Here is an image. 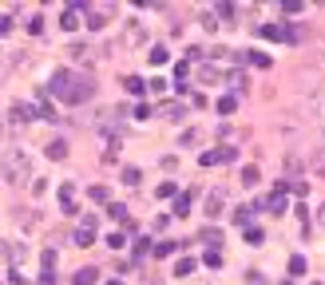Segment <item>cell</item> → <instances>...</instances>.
I'll list each match as a JSON object with an SVG mask.
<instances>
[{
	"mask_svg": "<svg viewBox=\"0 0 325 285\" xmlns=\"http://www.w3.org/2000/svg\"><path fill=\"white\" fill-rule=\"evenodd\" d=\"M52 95L60 103H88V99L96 95V83H92V75H84V71L60 67L52 75Z\"/></svg>",
	"mask_w": 325,
	"mask_h": 285,
	"instance_id": "6da1fadb",
	"label": "cell"
},
{
	"mask_svg": "<svg viewBox=\"0 0 325 285\" xmlns=\"http://www.w3.org/2000/svg\"><path fill=\"white\" fill-rule=\"evenodd\" d=\"M0 174H4L12 186H20V182L32 174V159H28L20 147H8V151L0 155Z\"/></svg>",
	"mask_w": 325,
	"mask_h": 285,
	"instance_id": "7a4b0ae2",
	"label": "cell"
},
{
	"mask_svg": "<svg viewBox=\"0 0 325 285\" xmlns=\"http://www.w3.org/2000/svg\"><path fill=\"white\" fill-rule=\"evenodd\" d=\"M234 159H238V151H234V147H218V151L198 155V167H218V163H234Z\"/></svg>",
	"mask_w": 325,
	"mask_h": 285,
	"instance_id": "3957f363",
	"label": "cell"
},
{
	"mask_svg": "<svg viewBox=\"0 0 325 285\" xmlns=\"http://www.w3.org/2000/svg\"><path fill=\"white\" fill-rule=\"evenodd\" d=\"M206 218H222L226 214V190H210L206 194V210H202Z\"/></svg>",
	"mask_w": 325,
	"mask_h": 285,
	"instance_id": "277c9868",
	"label": "cell"
},
{
	"mask_svg": "<svg viewBox=\"0 0 325 285\" xmlns=\"http://www.w3.org/2000/svg\"><path fill=\"white\" fill-rule=\"evenodd\" d=\"M72 59H76L80 67H92V63H96V48H88V44H72Z\"/></svg>",
	"mask_w": 325,
	"mask_h": 285,
	"instance_id": "5b68a950",
	"label": "cell"
},
{
	"mask_svg": "<svg viewBox=\"0 0 325 285\" xmlns=\"http://www.w3.org/2000/svg\"><path fill=\"white\" fill-rule=\"evenodd\" d=\"M143 40H147V28L131 20V24H127V32H123V44H127V48H135V44H143Z\"/></svg>",
	"mask_w": 325,
	"mask_h": 285,
	"instance_id": "8992f818",
	"label": "cell"
},
{
	"mask_svg": "<svg viewBox=\"0 0 325 285\" xmlns=\"http://www.w3.org/2000/svg\"><path fill=\"white\" fill-rule=\"evenodd\" d=\"M60 206H64V214H76V186L72 182L60 186Z\"/></svg>",
	"mask_w": 325,
	"mask_h": 285,
	"instance_id": "52a82bcc",
	"label": "cell"
},
{
	"mask_svg": "<svg viewBox=\"0 0 325 285\" xmlns=\"http://www.w3.org/2000/svg\"><path fill=\"white\" fill-rule=\"evenodd\" d=\"M108 214L115 218V222H123V230H135V222H131V214H127V206H123V202H111Z\"/></svg>",
	"mask_w": 325,
	"mask_h": 285,
	"instance_id": "ba28073f",
	"label": "cell"
},
{
	"mask_svg": "<svg viewBox=\"0 0 325 285\" xmlns=\"http://www.w3.org/2000/svg\"><path fill=\"white\" fill-rule=\"evenodd\" d=\"M44 151H48V159H52V163H64V159H68V143H64V139H52Z\"/></svg>",
	"mask_w": 325,
	"mask_h": 285,
	"instance_id": "9c48e42d",
	"label": "cell"
},
{
	"mask_svg": "<svg viewBox=\"0 0 325 285\" xmlns=\"http://www.w3.org/2000/svg\"><path fill=\"white\" fill-rule=\"evenodd\" d=\"M8 119H12V123H24V119H36V107H24V103H16V107L8 111Z\"/></svg>",
	"mask_w": 325,
	"mask_h": 285,
	"instance_id": "30bf717a",
	"label": "cell"
},
{
	"mask_svg": "<svg viewBox=\"0 0 325 285\" xmlns=\"http://www.w3.org/2000/svg\"><path fill=\"white\" fill-rule=\"evenodd\" d=\"M123 87H127L131 95H147V79H139V75H127V79H123Z\"/></svg>",
	"mask_w": 325,
	"mask_h": 285,
	"instance_id": "8fae6325",
	"label": "cell"
},
{
	"mask_svg": "<svg viewBox=\"0 0 325 285\" xmlns=\"http://www.w3.org/2000/svg\"><path fill=\"white\" fill-rule=\"evenodd\" d=\"M190 202H194V194H178V198H174V214L186 218V214H190Z\"/></svg>",
	"mask_w": 325,
	"mask_h": 285,
	"instance_id": "7c38bea8",
	"label": "cell"
},
{
	"mask_svg": "<svg viewBox=\"0 0 325 285\" xmlns=\"http://www.w3.org/2000/svg\"><path fill=\"white\" fill-rule=\"evenodd\" d=\"M0 254H4V262H24V246H0Z\"/></svg>",
	"mask_w": 325,
	"mask_h": 285,
	"instance_id": "4fadbf2b",
	"label": "cell"
},
{
	"mask_svg": "<svg viewBox=\"0 0 325 285\" xmlns=\"http://www.w3.org/2000/svg\"><path fill=\"white\" fill-rule=\"evenodd\" d=\"M96 274H100V270H92V266H88V270H80V274L72 278V285H96Z\"/></svg>",
	"mask_w": 325,
	"mask_h": 285,
	"instance_id": "5bb4252c",
	"label": "cell"
},
{
	"mask_svg": "<svg viewBox=\"0 0 325 285\" xmlns=\"http://www.w3.org/2000/svg\"><path fill=\"white\" fill-rule=\"evenodd\" d=\"M60 24H64V32H76V28H80V16H76V8H64V20H60Z\"/></svg>",
	"mask_w": 325,
	"mask_h": 285,
	"instance_id": "9a60e30c",
	"label": "cell"
},
{
	"mask_svg": "<svg viewBox=\"0 0 325 285\" xmlns=\"http://www.w3.org/2000/svg\"><path fill=\"white\" fill-rule=\"evenodd\" d=\"M162 115H166L170 123H182V119H186V111H182L178 103H166V107H162Z\"/></svg>",
	"mask_w": 325,
	"mask_h": 285,
	"instance_id": "2e32d148",
	"label": "cell"
},
{
	"mask_svg": "<svg viewBox=\"0 0 325 285\" xmlns=\"http://www.w3.org/2000/svg\"><path fill=\"white\" fill-rule=\"evenodd\" d=\"M250 214H254V206H234V222L238 226H250Z\"/></svg>",
	"mask_w": 325,
	"mask_h": 285,
	"instance_id": "e0dca14e",
	"label": "cell"
},
{
	"mask_svg": "<svg viewBox=\"0 0 325 285\" xmlns=\"http://www.w3.org/2000/svg\"><path fill=\"white\" fill-rule=\"evenodd\" d=\"M194 274V258H182L178 266H174V278H190Z\"/></svg>",
	"mask_w": 325,
	"mask_h": 285,
	"instance_id": "ac0fdd59",
	"label": "cell"
},
{
	"mask_svg": "<svg viewBox=\"0 0 325 285\" xmlns=\"http://www.w3.org/2000/svg\"><path fill=\"white\" fill-rule=\"evenodd\" d=\"M178 246H182V242H170V238H166V242H159V246H155V258H166V254H174Z\"/></svg>",
	"mask_w": 325,
	"mask_h": 285,
	"instance_id": "d6986e66",
	"label": "cell"
},
{
	"mask_svg": "<svg viewBox=\"0 0 325 285\" xmlns=\"http://www.w3.org/2000/svg\"><path fill=\"white\" fill-rule=\"evenodd\" d=\"M36 119H56V107L48 103V99H40V103H36Z\"/></svg>",
	"mask_w": 325,
	"mask_h": 285,
	"instance_id": "ffe728a7",
	"label": "cell"
},
{
	"mask_svg": "<svg viewBox=\"0 0 325 285\" xmlns=\"http://www.w3.org/2000/svg\"><path fill=\"white\" fill-rule=\"evenodd\" d=\"M104 24H108V12H100V8H96V12L88 16V28H96V32H100Z\"/></svg>",
	"mask_w": 325,
	"mask_h": 285,
	"instance_id": "44dd1931",
	"label": "cell"
},
{
	"mask_svg": "<svg viewBox=\"0 0 325 285\" xmlns=\"http://www.w3.org/2000/svg\"><path fill=\"white\" fill-rule=\"evenodd\" d=\"M76 246H80V250L96 246V234H92V230H80V234H76Z\"/></svg>",
	"mask_w": 325,
	"mask_h": 285,
	"instance_id": "7402d4cb",
	"label": "cell"
},
{
	"mask_svg": "<svg viewBox=\"0 0 325 285\" xmlns=\"http://www.w3.org/2000/svg\"><path fill=\"white\" fill-rule=\"evenodd\" d=\"M214 16H222V20H230V24H234L238 8H234V4H218V8H214Z\"/></svg>",
	"mask_w": 325,
	"mask_h": 285,
	"instance_id": "603a6c76",
	"label": "cell"
},
{
	"mask_svg": "<svg viewBox=\"0 0 325 285\" xmlns=\"http://www.w3.org/2000/svg\"><path fill=\"white\" fill-rule=\"evenodd\" d=\"M198 242H206V246H222V234H218V230H202Z\"/></svg>",
	"mask_w": 325,
	"mask_h": 285,
	"instance_id": "cb8c5ba5",
	"label": "cell"
},
{
	"mask_svg": "<svg viewBox=\"0 0 325 285\" xmlns=\"http://www.w3.org/2000/svg\"><path fill=\"white\" fill-rule=\"evenodd\" d=\"M139 178H143L139 167H127V171H123V182H127V186H139Z\"/></svg>",
	"mask_w": 325,
	"mask_h": 285,
	"instance_id": "d4e9b609",
	"label": "cell"
},
{
	"mask_svg": "<svg viewBox=\"0 0 325 285\" xmlns=\"http://www.w3.org/2000/svg\"><path fill=\"white\" fill-rule=\"evenodd\" d=\"M290 274H294V278H298V274H306V258H302V254H294V258H290Z\"/></svg>",
	"mask_w": 325,
	"mask_h": 285,
	"instance_id": "484cf974",
	"label": "cell"
},
{
	"mask_svg": "<svg viewBox=\"0 0 325 285\" xmlns=\"http://www.w3.org/2000/svg\"><path fill=\"white\" fill-rule=\"evenodd\" d=\"M310 103H314V111L325 119V87H322V91H314V99H310Z\"/></svg>",
	"mask_w": 325,
	"mask_h": 285,
	"instance_id": "4316f807",
	"label": "cell"
},
{
	"mask_svg": "<svg viewBox=\"0 0 325 285\" xmlns=\"http://www.w3.org/2000/svg\"><path fill=\"white\" fill-rule=\"evenodd\" d=\"M88 194H92V202H108V198H111V190H108V186H92Z\"/></svg>",
	"mask_w": 325,
	"mask_h": 285,
	"instance_id": "83f0119b",
	"label": "cell"
},
{
	"mask_svg": "<svg viewBox=\"0 0 325 285\" xmlns=\"http://www.w3.org/2000/svg\"><path fill=\"white\" fill-rule=\"evenodd\" d=\"M246 242H250V246H262V242H266V234H262V230H254V226H246Z\"/></svg>",
	"mask_w": 325,
	"mask_h": 285,
	"instance_id": "f1b7e54d",
	"label": "cell"
},
{
	"mask_svg": "<svg viewBox=\"0 0 325 285\" xmlns=\"http://www.w3.org/2000/svg\"><path fill=\"white\" fill-rule=\"evenodd\" d=\"M151 254V242L147 238H135V258H147Z\"/></svg>",
	"mask_w": 325,
	"mask_h": 285,
	"instance_id": "f546056e",
	"label": "cell"
},
{
	"mask_svg": "<svg viewBox=\"0 0 325 285\" xmlns=\"http://www.w3.org/2000/svg\"><path fill=\"white\" fill-rule=\"evenodd\" d=\"M166 56H170V52H166L162 44H155V48H151V63H166Z\"/></svg>",
	"mask_w": 325,
	"mask_h": 285,
	"instance_id": "4dcf8cb0",
	"label": "cell"
},
{
	"mask_svg": "<svg viewBox=\"0 0 325 285\" xmlns=\"http://www.w3.org/2000/svg\"><path fill=\"white\" fill-rule=\"evenodd\" d=\"M202 262H206V266H210V270H222V254H218V250H210V254H206V258H202Z\"/></svg>",
	"mask_w": 325,
	"mask_h": 285,
	"instance_id": "1f68e13d",
	"label": "cell"
},
{
	"mask_svg": "<svg viewBox=\"0 0 325 285\" xmlns=\"http://www.w3.org/2000/svg\"><path fill=\"white\" fill-rule=\"evenodd\" d=\"M218 111H222V115L234 111V95H222V99H218Z\"/></svg>",
	"mask_w": 325,
	"mask_h": 285,
	"instance_id": "d6a6232c",
	"label": "cell"
},
{
	"mask_svg": "<svg viewBox=\"0 0 325 285\" xmlns=\"http://www.w3.org/2000/svg\"><path fill=\"white\" fill-rule=\"evenodd\" d=\"M202 28H206V32H214V28H218V16H214V12H202Z\"/></svg>",
	"mask_w": 325,
	"mask_h": 285,
	"instance_id": "836d02e7",
	"label": "cell"
},
{
	"mask_svg": "<svg viewBox=\"0 0 325 285\" xmlns=\"http://www.w3.org/2000/svg\"><path fill=\"white\" fill-rule=\"evenodd\" d=\"M108 246H111V250H123V246H127V238H123V234H108Z\"/></svg>",
	"mask_w": 325,
	"mask_h": 285,
	"instance_id": "e575fe53",
	"label": "cell"
},
{
	"mask_svg": "<svg viewBox=\"0 0 325 285\" xmlns=\"http://www.w3.org/2000/svg\"><path fill=\"white\" fill-rule=\"evenodd\" d=\"M242 182L254 186V182H258V167H246V171H242Z\"/></svg>",
	"mask_w": 325,
	"mask_h": 285,
	"instance_id": "d590c367",
	"label": "cell"
},
{
	"mask_svg": "<svg viewBox=\"0 0 325 285\" xmlns=\"http://www.w3.org/2000/svg\"><path fill=\"white\" fill-rule=\"evenodd\" d=\"M250 63H254V67H270V56H262V52H254V56H250Z\"/></svg>",
	"mask_w": 325,
	"mask_h": 285,
	"instance_id": "8d00e7d4",
	"label": "cell"
},
{
	"mask_svg": "<svg viewBox=\"0 0 325 285\" xmlns=\"http://www.w3.org/2000/svg\"><path fill=\"white\" fill-rule=\"evenodd\" d=\"M282 12H286V16H294V12H302V4H298V0H286V4H282Z\"/></svg>",
	"mask_w": 325,
	"mask_h": 285,
	"instance_id": "74e56055",
	"label": "cell"
},
{
	"mask_svg": "<svg viewBox=\"0 0 325 285\" xmlns=\"http://www.w3.org/2000/svg\"><path fill=\"white\" fill-rule=\"evenodd\" d=\"M170 194H174V182L166 178V182H162V186H159V198H170Z\"/></svg>",
	"mask_w": 325,
	"mask_h": 285,
	"instance_id": "f35d334b",
	"label": "cell"
},
{
	"mask_svg": "<svg viewBox=\"0 0 325 285\" xmlns=\"http://www.w3.org/2000/svg\"><path fill=\"white\" fill-rule=\"evenodd\" d=\"M12 32V16H0V36H8Z\"/></svg>",
	"mask_w": 325,
	"mask_h": 285,
	"instance_id": "ab89813d",
	"label": "cell"
},
{
	"mask_svg": "<svg viewBox=\"0 0 325 285\" xmlns=\"http://www.w3.org/2000/svg\"><path fill=\"white\" fill-rule=\"evenodd\" d=\"M318 222H322V226H325V206H322V210H318Z\"/></svg>",
	"mask_w": 325,
	"mask_h": 285,
	"instance_id": "60d3db41",
	"label": "cell"
},
{
	"mask_svg": "<svg viewBox=\"0 0 325 285\" xmlns=\"http://www.w3.org/2000/svg\"><path fill=\"white\" fill-rule=\"evenodd\" d=\"M322 143H325V127H322Z\"/></svg>",
	"mask_w": 325,
	"mask_h": 285,
	"instance_id": "b9f144b4",
	"label": "cell"
},
{
	"mask_svg": "<svg viewBox=\"0 0 325 285\" xmlns=\"http://www.w3.org/2000/svg\"><path fill=\"white\" fill-rule=\"evenodd\" d=\"M314 285H322V282H314Z\"/></svg>",
	"mask_w": 325,
	"mask_h": 285,
	"instance_id": "7bdbcfd3",
	"label": "cell"
}]
</instances>
